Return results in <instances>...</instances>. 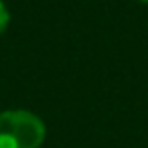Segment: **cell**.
Listing matches in <instances>:
<instances>
[{"instance_id": "6da1fadb", "label": "cell", "mask_w": 148, "mask_h": 148, "mask_svg": "<svg viewBox=\"0 0 148 148\" xmlns=\"http://www.w3.org/2000/svg\"><path fill=\"white\" fill-rule=\"evenodd\" d=\"M47 128L39 116L27 110L0 112V148H39Z\"/></svg>"}, {"instance_id": "7a4b0ae2", "label": "cell", "mask_w": 148, "mask_h": 148, "mask_svg": "<svg viewBox=\"0 0 148 148\" xmlns=\"http://www.w3.org/2000/svg\"><path fill=\"white\" fill-rule=\"evenodd\" d=\"M8 21H10V14H8L6 6H4V2L0 0V33H2V31L8 27Z\"/></svg>"}, {"instance_id": "3957f363", "label": "cell", "mask_w": 148, "mask_h": 148, "mask_svg": "<svg viewBox=\"0 0 148 148\" xmlns=\"http://www.w3.org/2000/svg\"><path fill=\"white\" fill-rule=\"evenodd\" d=\"M142 2H148V0H142Z\"/></svg>"}]
</instances>
